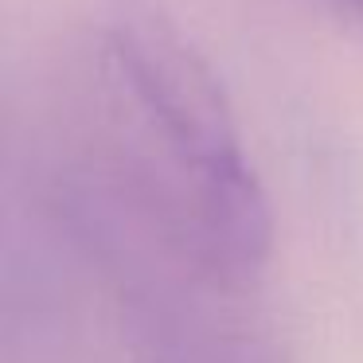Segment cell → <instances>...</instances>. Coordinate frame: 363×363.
I'll use <instances>...</instances> for the list:
<instances>
[{
  "instance_id": "obj_1",
  "label": "cell",
  "mask_w": 363,
  "mask_h": 363,
  "mask_svg": "<svg viewBox=\"0 0 363 363\" xmlns=\"http://www.w3.org/2000/svg\"><path fill=\"white\" fill-rule=\"evenodd\" d=\"M102 35L129 106L184 180L199 246L227 277H250L269 254L274 219L219 74L164 0H102Z\"/></svg>"
},
{
  "instance_id": "obj_2",
  "label": "cell",
  "mask_w": 363,
  "mask_h": 363,
  "mask_svg": "<svg viewBox=\"0 0 363 363\" xmlns=\"http://www.w3.org/2000/svg\"><path fill=\"white\" fill-rule=\"evenodd\" d=\"M336 4H340V9H347L352 16H359V20H363V0H336Z\"/></svg>"
}]
</instances>
